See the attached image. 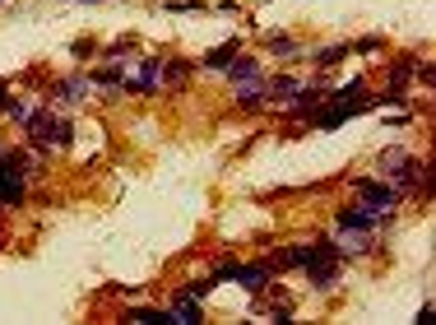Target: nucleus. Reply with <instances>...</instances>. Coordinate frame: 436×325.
<instances>
[{"label": "nucleus", "instance_id": "obj_1", "mask_svg": "<svg viewBox=\"0 0 436 325\" xmlns=\"http://www.w3.org/2000/svg\"><path fill=\"white\" fill-rule=\"evenodd\" d=\"M23 131H28V144L33 149H70L75 144V126H70V116H56L47 112V107H33V116L23 121Z\"/></svg>", "mask_w": 436, "mask_h": 325}, {"label": "nucleus", "instance_id": "obj_2", "mask_svg": "<svg viewBox=\"0 0 436 325\" xmlns=\"http://www.w3.org/2000/svg\"><path fill=\"white\" fill-rule=\"evenodd\" d=\"M353 191H358V205H367V210H376V214H395V205L404 200L385 177H380V181L362 177V181H353Z\"/></svg>", "mask_w": 436, "mask_h": 325}, {"label": "nucleus", "instance_id": "obj_3", "mask_svg": "<svg viewBox=\"0 0 436 325\" xmlns=\"http://www.w3.org/2000/svg\"><path fill=\"white\" fill-rule=\"evenodd\" d=\"M390 218H395V214H376V210H367V205H348V210L334 214L339 228H358V232H376V228H385Z\"/></svg>", "mask_w": 436, "mask_h": 325}, {"label": "nucleus", "instance_id": "obj_4", "mask_svg": "<svg viewBox=\"0 0 436 325\" xmlns=\"http://www.w3.org/2000/svg\"><path fill=\"white\" fill-rule=\"evenodd\" d=\"M135 65H139V70L126 75V89H135V93H153V89L163 84V60L158 56H139Z\"/></svg>", "mask_w": 436, "mask_h": 325}, {"label": "nucleus", "instance_id": "obj_5", "mask_svg": "<svg viewBox=\"0 0 436 325\" xmlns=\"http://www.w3.org/2000/svg\"><path fill=\"white\" fill-rule=\"evenodd\" d=\"M89 93H93V79H89V75H65L56 84V98L65 102V107H79Z\"/></svg>", "mask_w": 436, "mask_h": 325}, {"label": "nucleus", "instance_id": "obj_6", "mask_svg": "<svg viewBox=\"0 0 436 325\" xmlns=\"http://www.w3.org/2000/svg\"><path fill=\"white\" fill-rule=\"evenodd\" d=\"M232 98L242 112H260L265 107V79H246V84H232Z\"/></svg>", "mask_w": 436, "mask_h": 325}, {"label": "nucleus", "instance_id": "obj_7", "mask_svg": "<svg viewBox=\"0 0 436 325\" xmlns=\"http://www.w3.org/2000/svg\"><path fill=\"white\" fill-rule=\"evenodd\" d=\"M228 79H232V84H246V79H265V65H260V56H246V52H237V56L228 60Z\"/></svg>", "mask_w": 436, "mask_h": 325}, {"label": "nucleus", "instance_id": "obj_8", "mask_svg": "<svg viewBox=\"0 0 436 325\" xmlns=\"http://www.w3.org/2000/svg\"><path fill=\"white\" fill-rule=\"evenodd\" d=\"M302 93V79L292 75H279V79H265V102H288V98Z\"/></svg>", "mask_w": 436, "mask_h": 325}, {"label": "nucleus", "instance_id": "obj_9", "mask_svg": "<svg viewBox=\"0 0 436 325\" xmlns=\"http://www.w3.org/2000/svg\"><path fill=\"white\" fill-rule=\"evenodd\" d=\"M237 279H242L251 293H265V288H274V269H269V260H260V265H242Z\"/></svg>", "mask_w": 436, "mask_h": 325}, {"label": "nucleus", "instance_id": "obj_10", "mask_svg": "<svg viewBox=\"0 0 436 325\" xmlns=\"http://www.w3.org/2000/svg\"><path fill=\"white\" fill-rule=\"evenodd\" d=\"M168 311H172V325H200V302H195V298H181V293H176Z\"/></svg>", "mask_w": 436, "mask_h": 325}, {"label": "nucleus", "instance_id": "obj_11", "mask_svg": "<svg viewBox=\"0 0 436 325\" xmlns=\"http://www.w3.org/2000/svg\"><path fill=\"white\" fill-rule=\"evenodd\" d=\"M339 256H367L371 251V232H358V228H339Z\"/></svg>", "mask_w": 436, "mask_h": 325}, {"label": "nucleus", "instance_id": "obj_12", "mask_svg": "<svg viewBox=\"0 0 436 325\" xmlns=\"http://www.w3.org/2000/svg\"><path fill=\"white\" fill-rule=\"evenodd\" d=\"M321 102H325V98H321V84H302V93H297V102H292L288 112H292V116H311Z\"/></svg>", "mask_w": 436, "mask_h": 325}, {"label": "nucleus", "instance_id": "obj_13", "mask_svg": "<svg viewBox=\"0 0 436 325\" xmlns=\"http://www.w3.org/2000/svg\"><path fill=\"white\" fill-rule=\"evenodd\" d=\"M126 321H139V325H172V311L168 306H130Z\"/></svg>", "mask_w": 436, "mask_h": 325}, {"label": "nucleus", "instance_id": "obj_14", "mask_svg": "<svg viewBox=\"0 0 436 325\" xmlns=\"http://www.w3.org/2000/svg\"><path fill=\"white\" fill-rule=\"evenodd\" d=\"M237 52H242V42L232 38V42H223V47H214V52H209L200 65H205V70H228V60L237 56Z\"/></svg>", "mask_w": 436, "mask_h": 325}, {"label": "nucleus", "instance_id": "obj_15", "mask_svg": "<svg viewBox=\"0 0 436 325\" xmlns=\"http://www.w3.org/2000/svg\"><path fill=\"white\" fill-rule=\"evenodd\" d=\"M353 56V47H348V42H334V47H325V52H316V65H321V70H334V65H339V60H348Z\"/></svg>", "mask_w": 436, "mask_h": 325}, {"label": "nucleus", "instance_id": "obj_16", "mask_svg": "<svg viewBox=\"0 0 436 325\" xmlns=\"http://www.w3.org/2000/svg\"><path fill=\"white\" fill-rule=\"evenodd\" d=\"M89 79H93V84H107V89H116V84H126V60H121V65L112 60V65H102V70H93Z\"/></svg>", "mask_w": 436, "mask_h": 325}, {"label": "nucleus", "instance_id": "obj_17", "mask_svg": "<svg viewBox=\"0 0 436 325\" xmlns=\"http://www.w3.org/2000/svg\"><path fill=\"white\" fill-rule=\"evenodd\" d=\"M195 70V60H163V84H181Z\"/></svg>", "mask_w": 436, "mask_h": 325}, {"label": "nucleus", "instance_id": "obj_18", "mask_svg": "<svg viewBox=\"0 0 436 325\" xmlns=\"http://www.w3.org/2000/svg\"><path fill=\"white\" fill-rule=\"evenodd\" d=\"M371 107H409V93L404 89H385V93L371 98Z\"/></svg>", "mask_w": 436, "mask_h": 325}, {"label": "nucleus", "instance_id": "obj_19", "mask_svg": "<svg viewBox=\"0 0 436 325\" xmlns=\"http://www.w3.org/2000/svg\"><path fill=\"white\" fill-rule=\"evenodd\" d=\"M413 70H417V60H413V56H404V60H399V65H390V79H395V89H404Z\"/></svg>", "mask_w": 436, "mask_h": 325}, {"label": "nucleus", "instance_id": "obj_20", "mask_svg": "<svg viewBox=\"0 0 436 325\" xmlns=\"http://www.w3.org/2000/svg\"><path fill=\"white\" fill-rule=\"evenodd\" d=\"M209 288H214V279H190V284L181 288V298H195V302H200V298H209Z\"/></svg>", "mask_w": 436, "mask_h": 325}, {"label": "nucleus", "instance_id": "obj_21", "mask_svg": "<svg viewBox=\"0 0 436 325\" xmlns=\"http://www.w3.org/2000/svg\"><path fill=\"white\" fill-rule=\"evenodd\" d=\"M269 52H274V56H297L302 47H297L292 38H269Z\"/></svg>", "mask_w": 436, "mask_h": 325}, {"label": "nucleus", "instance_id": "obj_22", "mask_svg": "<svg viewBox=\"0 0 436 325\" xmlns=\"http://www.w3.org/2000/svg\"><path fill=\"white\" fill-rule=\"evenodd\" d=\"M237 274H242V265H237V260H228V265L214 269V284H228V279H237Z\"/></svg>", "mask_w": 436, "mask_h": 325}, {"label": "nucleus", "instance_id": "obj_23", "mask_svg": "<svg viewBox=\"0 0 436 325\" xmlns=\"http://www.w3.org/2000/svg\"><path fill=\"white\" fill-rule=\"evenodd\" d=\"M380 47V38H362V42H353V52H362V56H367V52H376Z\"/></svg>", "mask_w": 436, "mask_h": 325}, {"label": "nucleus", "instance_id": "obj_24", "mask_svg": "<svg viewBox=\"0 0 436 325\" xmlns=\"http://www.w3.org/2000/svg\"><path fill=\"white\" fill-rule=\"evenodd\" d=\"M10 102H14V93H10V84L0 79V112H10Z\"/></svg>", "mask_w": 436, "mask_h": 325}]
</instances>
